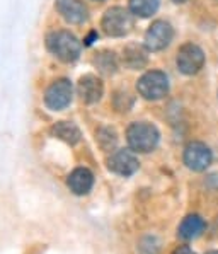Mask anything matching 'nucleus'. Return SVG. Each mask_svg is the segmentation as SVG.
<instances>
[{
    "label": "nucleus",
    "instance_id": "nucleus-16",
    "mask_svg": "<svg viewBox=\"0 0 218 254\" xmlns=\"http://www.w3.org/2000/svg\"><path fill=\"white\" fill-rule=\"evenodd\" d=\"M123 58H124V64L130 68H140V67H143L147 62L145 53H143V50L138 48V46H128V48L124 50Z\"/></svg>",
    "mask_w": 218,
    "mask_h": 254
},
{
    "label": "nucleus",
    "instance_id": "nucleus-18",
    "mask_svg": "<svg viewBox=\"0 0 218 254\" xmlns=\"http://www.w3.org/2000/svg\"><path fill=\"white\" fill-rule=\"evenodd\" d=\"M172 254H194V251L189 248V246H179V248L174 249Z\"/></svg>",
    "mask_w": 218,
    "mask_h": 254
},
{
    "label": "nucleus",
    "instance_id": "nucleus-13",
    "mask_svg": "<svg viewBox=\"0 0 218 254\" xmlns=\"http://www.w3.org/2000/svg\"><path fill=\"white\" fill-rule=\"evenodd\" d=\"M205 227H206V224L200 215H196V213L188 215V217L181 222V225H179L177 236L184 241H193L203 234Z\"/></svg>",
    "mask_w": 218,
    "mask_h": 254
},
{
    "label": "nucleus",
    "instance_id": "nucleus-8",
    "mask_svg": "<svg viewBox=\"0 0 218 254\" xmlns=\"http://www.w3.org/2000/svg\"><path fill=\"white\" fill-rule=\"evenodd\" d=\"M213 161V154L205 143L201 142H191L184 148V164L189 167L191 171H201L208 169L210 164Z\"/></svg>",
    "mask_w": 218,
    "mask_h": 254
},
{
    "label": "nucleus",
    "instance_id": "nucleus-14",
    "mask_svg": "<svg viewBox=\"0 0 218 254\" xmlns=\"http://www.w3.org/2000/svg\"><path fill=\"white\" fill-rule=\"evenodd\" d=\"M52 133L56 138L70 143V145H73V143H77L80 140V130L73 123H70V121H60V123H56L52 128Z\"/></svg>",
    "mask_w": 218,
    "mask_h": 254
},
{
    "label": "nucleus",
    "instance_id": "nucleus-9",
    "mask_svg": "<svg viewBox=\"0 0 218 254\" xmlns=\"http://www.w3.org/2000/svg\"><path fill=\"white\" fill-rule=\"evenodd\" d=\"M109 171H112L118 176H131L138 171V159L131 150H116L108 161Z\"/></svg>",
    "mask_w": 218,
    "mask_h": 254
},
{
    "label": "nucleus",
    "instance_id": "nucleus-3",
    "mask_svg": "<svg viewBox=\"0 0 218 254\" xmlns=\"http://www.w3.org/2000/svg\"><path fill=\"white\" fill-rule=\"evenodd\" d=\"M136 91L140 96L150 101L162 99L167 92H169V79L161 70H150V72L143 73L136 82Z\"/></svg>",
    "mask_w": 218,
    "mask_h": 254
},
{
    "label": "nucleus",
    "instance_id": "nucleus-6",
    "mask_svg": "<svg viewBox=\"0 0 218 254\" xmlns=\"http://www.w3.org/2000/svg\"><path fill=\"white\" fill-rule=\"evenodd\" d=\"M73 96L72 82L67 79L54 80L45 94V104L53 111H61L70 104Z\"/></svg>",
    "mask_w": 218,
    "mask_h": 254
},
{
    "label": "nucleus",
    "instance_id": "nucleus-20",
    "mask_svg": "<svg viewBox=\"0 0 218 254\" xmlns=\"http://www.w3.org/2000/svg\"><path fill=\"white\" fill-rule=\"evenodd\" d=\"M206 254H218V251H208Z\"/></svg>",
    "mask_w": 218,
    "mask_h": 254
},
{
    "label": "nucleus",
    "instance_id": "nucleus-1",
    "mask_svg": "<svg viewBox=\"0 0 218 254\" xmlns=\"http://www.w3.org/2000/svg\"><path fill=\"white\" fill-rule=\"evenodd\" d=\"M161 133L155 128V125L147 123V121H136L131 123L126 130V140L130 143L131 150L138 154H147L152 152L159 143Z\"/></svg>",
    "mask_w": 218,
    "mask_h": 254
},
{
    "label": "nucleus",
    "instance_id": "nucleus-19",
    "mask_svg": "<svg viewBox=\"0 0 218 254\" xmlns=\"http://www.w3.org/2000/svg\"><path fill=\"white\" fill-rule=\"evenodd\" d=\"M172 2H176V3H184V2H188V0H172Z\"/></svg>",
    "mask_w": 218,
    "mask_h": 254
},
{
    "label": "nucleus",
    "instance_id": "nucleus-5",
    "mask_svg": "<svg viewBox=\"0 0 218 254\" xmlns=\"http://www.w3.org/2000/svg\"><path fill=\"white\" fill-rule=\"evenodd\" d=\"M177 68L181 70L184 75H194L198 73L205 65V53L194 43H186L179 48L177 58H176Z\"/></svg>",
    "mask_w": 218,
    "mask_h": 254
},
{
    "label": "nucleus",
    "instance_id": "nucleus-17",
    "mask_svg": "<svg viewBox=\"0 0 218 254\" xmlns=\"http://www.w3.org/2000/svg\"><path fill=\"white\" fill-rule=\"evenodd\" d=\"M94 64L99 67L101 72L104 73H114L116 72V60L112 53H101L96 57Z\"/></svg>",
    "mask_w": 218,
    "mask_h": 254
},
{
    "label": "nucleus",
    "instance_id": "nucleus-15",
    "mask_svg": "<svg viewBox=\"0 0 218 254\" xmlns=\"http://www.w3.org/2000/svg\"><path fill=\"white\" fill-rule=\"evenodd\" d=\"M161 0H130V10L138 17H150L157 12Z\"/></svg>",
    "mask_w": 218,
    "mask_h": 254
},
{
    "label": "nucleus",
    "instance_id": "nucleus-10",
    "mask_svg": "<svg viewBox=\"0 0 218 254\" xmlns=\"http://www.w3.org/2000/svg\"><path fill=\"white\" fill-rule=\"evenodd\" d=\"M54 7L70 24H82L87 19V7L80 0H56Z\"/></svg>",
    "mask_w": 218,
    "mask_h": 254
},
{
    "label": "nucleus",
    "instance_id": "nucleus-11",
    "mask_svg": "<svg viewBox=\"0 0 218 254\" xmlns=\"http://www.w3.org/2000/svg\"><path fill=\"white\" fill-rule=\"evenodd\" d=\"M67 185L73 194L82 196V194H87L92 190V186H94V176H92V173L87 167H77V169H73L70 173Z\"/></svg>",
    "mask_w": 218,
    "mask_h": 254
},
{
    "label": "nucleus",
    "instance_id": "nucleus-4",
    "mask_svg": "<svg viewBox=\"0 0 218 254\" xmlns=\"http://www.w3.org/2000/svg\"><path fill=\"white\" fill-rule=\"evenodd\" d=\"M131 14H133L131 10H126L123 7H111L103 17L104 33L112 38L126 36L133 27V15Z\"/></svg>",
    "mask_w": 218,
    "mask_h": 254
},
{
    "label": "nucleus",
    "instance_id": "nucleus-2",
    "mask_svg": "<svg viewBox=\"0 0 218 254\" xmlns=\"http://www.w3.org/2000/svg\"><path fill=\"white\" fill-rule=\"evenodd\" d=\"M46 46L58 60L61 62H75L80 57L82 45L80 41L68 31H54L46 38Z\"/></svg>",
    "mask_w": 218,
    "mask_h": 254
},
{
    "label": "nucleus",
    "instance_id": "nucleus-12",
    "mask_svg": "<svg viewBox=\"0 0 218 254\" xmlns=\"http://www.w3.org/2000/svg\"><path fill=\"white\" fill-rule=\"evenodd\" d=\"M79 96L84 103H97L103 96V82L96 75H84L79 80Z\"/></svg>",
    "mask_w": 218,
    "mask_h": 254
},
{
    "label": "nucleus",
    "instance_id": "nucleus-7",
    "mask_svg": "<svg viewBox=\"0 0 218 254\" xmlns=\"http://www.w3.org/2000/svg\"><path fill=\"white\" fill-rule=\"evenodd\" d=\"M174 38V29L167 21H155L145 33V46L150 52H161L167 48Z\"/></svg>",
    "mask_w": 218,
    "mask_h": 254
}]
</instances>
